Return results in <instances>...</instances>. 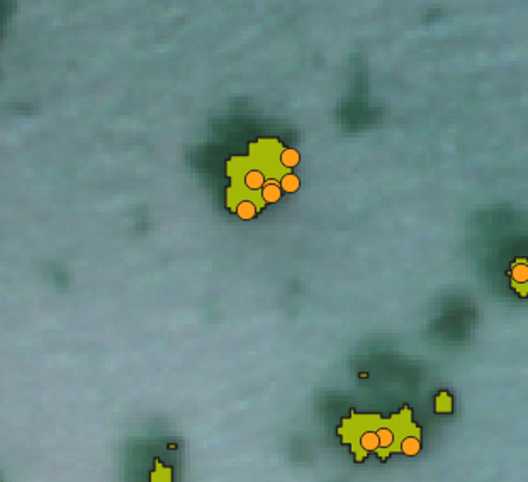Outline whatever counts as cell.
Instances as JSON below:
<instances>
[{"instance_id":"6da1fadb","label":"cell","mask_w":528,"mask_h":482,"mask_svg":"<svg viewBox=\"0 0 528 482\" xmlns=\"http://www.w3.org/2000/svg\"><path fill=\"white\" fill-rule=\"evenodd\" d=\"M342 443L350 447L357 462L376 454L383 462L392 454H401L408 443L421 440V428L413 421V411L404 406L391 418L380 414H360L352 411L350 418H343L337 430Z\"/></svg>"},{"instance_id":"7a4b0ae2","label":"cell","mask_w":528,"mask_h":482,"mask_svg":"<svg viewBox=\"0 0 528 482\" xmlns=\"http://www.w3.org/2000/svg\"><path fill=\"white\" fill-rule=\"evenodd\" d=\"M277 146L274 141H260L251 148L248 158L238 160V167H241V180L234 179L232 195L236 200L232 203V209L240 203L253 211H260L265 205L272 183L282 180L286 175L282 163L277 162Z\"/></svg>"}]
</instances>
